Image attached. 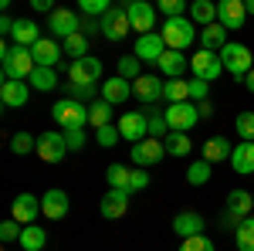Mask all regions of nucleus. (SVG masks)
Here are the masks:
<instances>
[{"mask_svg":"<svg viewBox=\"0 0 254 251\" xmlns=\"http://www.w3.org/2000/svg\"><path fill=\"white\" fill-rule=\"evenodd\" d=\"M0 65H3V82H27L38 68L31 48H17V44L0 48Z\"/></svg>","mask_w":254,"mask_h":251,"instance_id":"f257e3e1","label":"nucleus"},{"mask_svg":"<svg viewBox=\"0 0 254 251\" xmlns=\"http://www.w3.org/2000/svg\"><path fill=\"white\" fill-rule=\"evenodd\" d=\"M159 34H163V41H166V48H170V51H187L193 41H200V34H196V24H193L190 17L163 20Z\"/></svg>","mask_w":254,"mask_h":251,"instance_id":"f03ea898","label":"nucleus"},{"mask_svg":"<svg viewBox=\"0 0 254 251\" xmlns=\"http://www.w3.org/2000/svg\"><path fill=\"white\" fill-rule=\"evenodd\" d=\"M51 119L58 122L61 129H85L88 126V105L75 102V98H58L51 105Z\"/></svg>","mask_w":254,"mask_h":251,"instance_id":"7ed1b4c3","label":"nucleus"},{"mask_svg":"<svg viewBox=\"0 0 254 251\" xmlns=\"http://www.w3.org/2000/svg\"><path fill=\"white\" fill-rule=\"evenodd\" d=\"M220 61H224V72H231L234 78H248L254 72V55L248 44H237L231 41L224 51H220Z\"/></svg>","mask_w":254,"mask_h":251,"instance_id":"20e7f679","label":"nucleus"},{"mask_svg":"<svg viewBox=\"0 0 254 251\" xmlns=\"http://www.w3.org/2000/svg\"><path fill=\"white\" fill-rule=\"evenodd\" d=\"M163 116L170 122V133H190L196 122H200V112H196V102H173L163 109Z\"/></svg>","mask_w":254,"mask_h":251,"instance_id":"39448f33","label":"nucleus"},{"mask_svg":"<svg viewBox=\"0 0 254 251\" xmlns=\"http://www.w3.org/2000/svg\"><path fill=\"white\" fill-rule=\"evenodd\" d=\"M190 72H193V78H200V82H217L220 78V72H224V61H220V55L217 51H196L193 58H190Z\"/></svg>","mask_w":254,"mask_h":251,"instance_id":"423d86ee","label":"nucleus"},{"mask_svg":"<svg viewBox=\"0 0 254 251\" xmlns=\"http://www.w3.org/2000/svg\"><path fill=\"white\" fill-rule=\"evenodd\" d=\"M68 78L75 85H102L105 82L102 78V61L95 55H88V58H81V61H71L68 65Z\"/></svg>","mask_w":254,"mask_h":251,"instance_id":"0eeeda50","label":"nucleus"},{"mask_svg":"<svg viewBox=\"0 0 254 251\" xmlns=\"http://www.w3.org/2000/svg\"><path fill=\"white\" fill-rule=\"evenodd\" d=\"M126 14H129V24H132V31H136L139 38H142V34H153V27H156V7H153V3L132 0V3L126 7Z\"/></svg>","mask_w":254,"mask_h":251,"instance_id":"6e6552de","label":"nucleus"},{"mask_svg":"<svg viewBox=\"0 0 254 251\" xmlns=\"http://www.w3.org/2000/svg\"><path fill=\"white\" fill-rule=\"evenodd\" d=\"M48 31H51V38H71V34H78L81 31V17L75 14V10H64V7H58L55 14H48Z\"/></svg>","mask_w":254,"mask_h":251,"instance_id":"1a4fd4ad","label":"nucleus"},{"mask_svg":"<svg viewBox=\"0 0 254 251\" xmlns=\"http://www.w3.org/2000/svg\"><path fill=\"white\" fill-rule=\"evenodd\" d=\"M129 31H132V24H129L126 7H112L102 17V38L105 41H122V38H129Z\"/></svg>","mask_w":254,"mask_h":251,"instance_id":"9d476101","label":"nucleus"},{"mask_svg":"<svg viewBox=\"0 0 254 251\" xmlns=\"http://www.w3.org/2000/svg\"><path fill=\"white\" fill-rule=\"evenodd\" d=\"M119 133L126 143H142V139H149V116H142V112H126V116L119 119Z\"/></svg>","mask_w":254,"mask_h":251,"instance_id":"9b49d317","label":"nucleus"},{"mask_svg":"<svg viewBox=\"0 0 254 251\" xmlns=\"http://www.w3.org/2000/svg\"><path fill=\"white\" fill-rule=\"evenodd\" d=\"M41 214H44L41 211V197H34V193H17L14 204H10V217H14L17 224H24V228L34 224Z\"/></svg>","mask_w":254,"mask_h":251,"instance_id":"f8f14e48","label":"nucleus"},{"mask_svg":"<svg viewBox=\"0 0 254 251\" xmlns=\"http://www.w3.org/2000/svg\"><path fill=\"white\" fill-rule=\"evenodd\" d=\"M166 51H170V48H166V41H163V34H159V31L142 34V38H136V44H132V55H136L139 61H153V65H156Z\"/></svg>","mask_w":254,"mask_h":251,"instance_id":"ddd939ff","label":"nucleus"},{"mask_svg":"<svg viewBox=\"0 0 254 251\" xmlns=\"http://www.w3.org/2000/svg\"><path fill=\"white\" fill-rule=\"evenodd\" d=\"M68 153V139L64 133H41L38 136V156L44 163H61Z\"/></svg>","mask_w":254,"mask_h":251,"instance_id":"4468645a","label":"nucleus"},{"mask_svg":"<svg viewBox=\"0 0 254 251\" xmlns=\"http://www.w3.org/2000/svg\"><path fill=\"white\" fill-rule=\"evenodd\" d=\"M129 156H132V163H139L142 170H149L153 163H159V160L166 156V143H163V139H153V136H149V139L136 143Z\"/></svg>","mask_w":254,"mask_h":251,"instance_id":"2eb2a0df","label":"nucleus"},{"mask_svg":"<svg viewBox=\"0 0 254 251\" xmlns=\"http://www.w3.org/2000/svg\"><path fill=\"white\" fill-rule=\"evenodd\" d=\"M244 20H248L244 0H220V3H217V24H224L227 31H241Z\"/></svg>","mask_w":254,"mask_h":251,"instance_id":"dca6fc26","label":"nucleus"},{"mask_svg":"<svg viewBox=\"0 0 254 251\" xmlns=\"http://www.w3.org/2000/svg\"><path fill=\"white\" fill-rule=\"evenodd\" d=\"M31 55H34V65H38V68H58L64 48H61L55 38H41L38 44L31 48Z\"/></svg>","mask_w":254,"mask_h":251,"instance_id":"f3484780","label":"nucleus"},{"mask_svg":"<svg viewBox=\"0 0 254 251\" xmlns=\"http://www.w3.org/2000/svg\"><path fill=\"white\" fill-rule=\"evenodd\" d=\"M129 211V190H105L102 193V217L105 221H119Z\"/></svg>","mask_w":254,"mask_h":251,"instance_id":"a211bd4d","label":"nucleus"},{"mask_svg":"<svg viewBox=\"0 0 254 251\" xmlns=\"http://www.w3.org/2000/svg\"><path fill=\"white\" fill-rule=\"evenodd\" d=\"M31 98V85L27 82H0V102L7 109H24Z\"/></svg>","mask_w":254,"mask_h":251,"instance_id":"6ab92c4d","label":"nucleus"},{"mask_svg":"<svg viewBox=\"0 0 254 251\" xmlns=\"http://www.w3.org/2000/svg\"><path fill=\"white\" fill-rule=\"evenodd\" d=\"M132 95L142 102V105H156L159 98H163V82L156 75H142L132 82Z\"/></svg>","mask_w":254,"mask_h":251,"instance_id":"aec40b11","label":"nucleus"},{"mask_svg":"<svg viewBox=\"0 0 254 251\" xmlns=\"http://www.w3.org/2000/svg\"><path fill=\"white\" fill-rule=\"evenodd\" d=\"M203 228H207V221L200 217L196 211H180L173 217V231L187 241V238H196V234H203Z\"/></svg>","mask_w":254,"mask_h":251,"instance_id":"412c9836","label":"nucleus"},{"mask_svg":"<svg viewBox=\"0 0 254 251\" xmlns=\"http://www.w3.org/2000/svg\"><path fill=\"white\" fill-rule=\"evenodd\" d=\"M129 95H132V82H126V78H105L102 82V95L109 105H122V102H129Z\"/></svg>","mask_w":254,"mask_h":251,"instance_id":"4be33fe9","label":"nucleus"},{"mask_svg":"<svg viewBox=\"0 0 254 251\" xmlns=\"http://www.w3.org/2000/svg\"><path fill=\"white\" fill-rule=\"evenodd\" d=\"M224 214H231V217H254V197L248 190H231L227 193V204H224Z\"/></svg>","mask_w":254,"mask_h":251,"instance_id":"5701e85b","label":"nucleus"},{"mask_svg":"<svg viewBox=\"0 0 254 251\" xmlns=\"http://www.w3.org/2000/svg\"><path fill=\"white\" fill-rule=\"evenodd\" d=\"M41 211L48 221H61V217H68V193L64 190H48L41 197Z\"/></svg>","mask_w":254,"mask_h":251,"instance_id":"b1692460","label":"nucleus"},{"mask_svg":"<svg viewBox=\"0 0 254 251\" xmlns=\"http://www.w3.org/2000/svg\"><path fill=\"white\" fill-rule=\"evenodd\" d=\"M156 68H159V75L170 82V78H183V72L190 68V61L183 58V51H166V55L156 61Z\"/></svg>","mask_w":254,"mask_h":251,"instance_id":"393cba45","label":"nucleus"},{"mask_svg":"<svg viewBox=\"0 0 254 251\" xmlns=\"http://www.w3.org/2000/svg\"><path fill=\"white\" fill-rule=\"evenodd\" d=\"M227 44H231V41H227V27H224V24H210V27L200 31V48H203V51H217V55H220Z\"/></svg>","mask_w":254,"mask_h":251,"instance_id":"a878e982","label":"nucleus"},{"mask_svg":"<svg viewBox=\"0 0 254 251\" xmlns=\"http://www.w3.org/2000/svg\"><path fill=\"white\" fill-rule=\"evenodd\" d=\"M231 167H234V173H241V176L254 173V143H237L234 153H231Z\"/></svg>","mask_w":254,"mask_h":251,"instance_id":"bb28decb","label":"nucleus"},{"mask_svg":"<svg viewBox=\"0 0 254 251\" xmlns=\"http://www.w3.org/2000/svg\"><path fill=\"white\" fill-rule=\"evenodd\" d=\"M10 38H14V44H17V48H34V44H38L41 41V27L38 24H34V20H17V24H14V34H10Z\"/></svg>","mask_w":254,"mask_h":251,"instance_id":"cd10ccee","label":"nucleus"},{"mask_svg":"<svg viewBox=\"0 0 254 251\" xmlns=\"http://www.w3.org/2000/svg\"><path fill=\"white\" fill-rule=\"evenodd\" d=\"M190 20H193L200 31L217 24V3H210V0H193L190 3Z\"/></svg>","mask_w":254,"mask_h":251,"instance_id":"c85d7f7f","label":"nucleus"},{"mask_svg":"<svg viewBox=\"0 0 254 251\" xmlns=\"http://www.w3.org/2000/svg\"><path fill=\"white\" fill-rule=\"evenodd\" d=\"M231 153H234V146L224 136H214V139L203 143V160L207 163H224V160H231Z\"/></svg>","mask_w":254,"mask_h":251,"instance_id":"c756f323","label":"nucleus"},{"mask_svg":"<svg viewBox=\"0 0 254 251\" xmlns=\"http://www.w3.org/2000/svg\"><path fill=\"white\" fill-rule=\"evenodd\" d=\"M17 245H20V251H41L44 245H48V231H44L41 224H27Z\"/></svg>","mask_w":254,"mask_h":251,"instance_id":"7c9ffc66","label":"nucleus"},{"mask_svg":"<svg viewBox=\"0 0 254 251\" xmlns=\"http://www.w3.org/2000/svg\"><path fill=\"white\" fill-rule=\"evenodd\" d=\"M163 98H166V105H173V102H190V82H183V78L163 82Z\"/></svg>","mask_w":254,"mask_h":251,"instance_id":"2f4dec72","label":"nucleus"},{"mask_svg":"<svg viewBox=\"0 0 254 251\" xmlns=\"http://www.w3.org/2000/svg\"><path fill=\"white\" fill-rule=\"evenodd\" d=\"M27 85L38 88V92H51V88H58V72L55 68H34V75L27 78Z\"/></svg>","mask_w":254,"mask_h":251,"instance_id":"473e14b6","label":"nucleus"},{"mask_svg":"<svg viewBox=\"0 0 254 251\" xmlns=\"http://www.w3.org/2000/svg\"><path fill=\"white\" fill-rule=\"evenodd\" d=\"M109 119H112V105H109L105 98H95V102L88 105V126L102 129V126H109Z\"/></svg>","mask_w":254,"mask_h":251,"instance_id":"72a5a7b5","label":"nucleus"},{"mask_svg":"<svg viewBox=\"0 0 254 251\" xmlns=\"http://www.w3.org/2000/svg\"><path fill=\"white\" fill-rule=\"evenodd\" d=\"M129 176H132V170H129V167H122V163H112V167L105 170L109 190H129Z\"/></svg>","mask_w":254,"mask_h":251,"instance_id":"f704fd0d","label":"nucleus"},{"mask_svg":"<svg viewBox=\"0 0 254 251\" xmlns=\"http://www.w3.org/2000/svg\"><path fill=\"white\" fill-rule=\"evenodd\" d=\"M234 238H237V251H254V217L237 221Z\"/></svg>","mask_w":254,"mask_h":251,"instance_id":"c9c22d12","label":"nucleus"},{"mask_svg":"<svg viewBox=\"0 0 254 251\" xmlns=\"http://www.w3.org/2000/svg\"><path fill=\"white\" fill-rule=\"evenodd\" d=\"M210 173H214V163H207V160L190 163V170H187V183H190V187H203V183H210Z\"/></svg>","mask_w":254,"mask_h":251,"instance_id":"e433bc0d","label":"nucleus"},{"mask_svg":"<svg viewBox=\"0 0 254 251\" xmlns=\"http://www.w3.org/2000/svg\"><path fill=\"white\" fill-rule=\"evenodd\" d=\"M61 48H64V55H71L75 61H81V58H88V38L85 34H71V38H64L61 41Z\"/></svg>","mask_w":254,"mask_h":251,"instance_id":"4c0bfd02","label":"nucleus"},{"mask_svg":"<svg viewBox=\"0 0 254 251\" xmlns=\"http://www.w3.org/2000/svg\"><path fill=\"white\" fill-rule=\"evenodd\" d=\"M190 150H193V143H190V136L187 133H170L166 136V153L170 156H190Z\"/></svg>","mask_w":254,"mask_h":251,"instance_id":"58836bf2","label":"nucleus"},{"mask_svg":"<svg viewBox=\"0 0 254 251\" xmlns=\"http://www.w3.org/2000/svg\"><path fill=\"white\" fill-rule=\"evenodd\" d=\"M10 153H17V156L38 153V136H31V133H14V136H10Z\"/></svg>","mask_w":254,"mask_h":251,"instance_id":"ea45409f","label":"nucleus"},{"mask_svg":"<svg viewBox=\"0 0 254 251\" xmlns=\"http://www.w3.org/2000/svg\"><path fill=\"white\" fill-rule=\"evenodd\" d=\"M78 10H81V17H95V20H102L105 14H109V10H112V3H109V0H81Z\"/></svg>","mask_w":254,"mask_h":251,"instance_id":"a19ab883","label":"nucleus"},{"mask_svg":"<svg viewBox=\"0 0 254 251\" xmlns=\"http://www.w3.org/2000/svg\"><path fill=\"white\" fill-rule=\"evenodd\" d=\"M119 78H126V82H136V78H142L136 55H122V58H119Z\"/></svg>","mask_w":254,"mask_h":251,"instance_id":"79ce46f5","label":"nucleus"},{"mask_svg":"<svg viewBox=\"0 0 254 251\" xmlns=\"http://www.w3.org/2000/svg\"><path fill=\"white\" fill-rule=\"evenodd\" d=\"M234 129H237V136H241V143H254V112H251V109L237 116Z\"/></svg>","mask_w":254,"mask_h":251,"instance_id":"37998d69","label":"nucleus"},{"mask_svg":"<svg viewBox=\"0 0 254 251\" xmlns=\"http://www.w3.org/2000/svg\"><path fill=\"white\" fill-rule=\"evenodd\" d=\"M119 139H122V133H119V126H112V122L102 126V129H95V143L102 146V150H112Z\"/></svg>","mask_w":254,"mask_h":251,"instance_id":"c03bdc74","label":"nucleus"},{"mask_svg":"<svg viewBox=\"0 0 254 251\" xmlns=\"http://www.w3.org/2000/svg\"><path fill=\"white\" fill-rule=\"evenodd\" d=\"M149 136H153V139H166V136H170V122H166L163 112H153V116H149Z\"/></svg>","mask_w":254,"mask_h":251,"instance_id":"a18cd8bd","label":"nucleus"},{"mask_svg":"<svg viewBox=\"0 0 254 251\" xmlns=\"http://www.w3.org/2000/svg\"><path fill=\"white\" fill-rule=\"evenodd\" d=\"M20 234H24V224H17L14 217L0 224V241H3V245H10V241H20Z\"/></svg>","mask_w":254,"mask_h":251,"instance_id":"49530a36","label":"nucleus"},{"mask_svg":"<svg viewBox=\"0 0 254 251\" xmlns=\"http://www.w3.org/2000/svg\"><path fill=\"white\" fill-rule=\"evenodd\" d=\"M156 10H159V14H163L166 20L183 17V0H159V3H156Z\"/></svg>","mask_w":254,"mask_h":251,"instance_id":"de8ad7c7","label":"nucleus"},{"mask_svg":"<svg viewBox=\"0 0 254 251\" xmlns=\"http://www.w3.org/2000/svg\"><path fill=\"white\" fill-rule=\"evenodd\" d=\"M180 251H217V248L210 245V238H203V234H196V238H187V241L180 245Z\"/></svg>","mask_w":254,"mask_h":251,"instance_id":"09e8293b","label":"nucleus"},{"mask_svg":"<svg viewBox=\"0 0 254 251\" xmlns=\"http://www.w3.org/2000/svg\"><path fill=\"white\" fill-rule=\"evenodd\" d=\"M146 187H149V170H142V167H136V170H132V176H129V193L146 190Z\"/></svg>","mask_w":254,"mask_h":251,"instance_id":"8fccbe9b","label":"nucleus"},{"mask_svg":"<svg viewBox=\"0 0 254 251\" xmlns=\"http://www.w3.org/2000/svg\"><path fill=\"white\" fill-rule=\"evenodd\" d=\"M207 92H210V85H207V82H200V78L190 82V102H196V105H200V102H207Z\"/></svg>","mask_w":254,"mask_h":251,"instance_id":"3c124183","label":"nucleus"},{"mask_svg":"<svg viewBox=\"0 0 254 251\" xmlns=\"http://www.w3.org/2000/svg\"><path fill=\"white\" fill-rule=\"evenodd\" d=\"M64 139H68V150H75L78 153L81 146H85V129H61Z\"/></svg>","mask_w":254,"mask_h":251,"instance_id":"603ef678","label":"nucleus"},{"mask_svg":"<svg viewBox=\"0 0 254 251\" xmlns=\"http://www.w3.org/2000/svg\"><path fill=\"white\" fill-rule=\"evenodd\" d=\"M81 34H85V38H95V34H102V20L81 17Z\"/></svg>","mask_w":254,"mask_h":251,"instance_id":"864d4df0","label":"nucleus"},{"mask_svg":"<svg viewBox=\"0 0 254 251\" xmlns=\"http://www.w3.org/2000/svg\"><path fill=\"white\" fill-rule=\"evenodd\" d=\"M14 24H17V20L10 17V14H0V34L10 38V34H14Z\"/></svg>","mask_w":254,"mask_h":251,"instance_id":"5fc2aeb1","label":"nucleus"},{"mask_svg":"<svg viewBox=\"0 0 254 251\" xmlns=\"http://www.w3.org/2000/svg\"><path fill=\"white\" fill-rule=\"evenodd\" d=\"M31 7H34V10H48V14H55V10H58L51 0H31Z\"/></svg>","mask_w":254,"mask_h":251,"instance_id":"6e6d98bb","label":"nucleus"},{"mask_svg":"<svg viewBox=\"0 0 254 251\" xmlns=\"http://www.w3.org/2000/svg\"><path fill=\"white\" fill-rule=\"evenodd\" d=\"M196 112H200V119H210V116H214V102H210V98H207V102H200V105H196Z\"/></svg>","mask_w":254,"mask_h":251,"instance_id":"4d7b16f0","label":"nucleus"},{"mask_svg":"<svg viewBox=\"0 0 254 251\" xmlns=\"http://www.w3.org/2000/svg\"><path fill=\"white\" fill-rule=\"evenodd\" d=\"M244 85H248V92H251V95H254V72H251V75H248V78H244Z\"/></svg>","mask_w":254,"mask_h":251,"instance_id":"13d9d810","label":"nucleus"},{"mask_svg":"<svg viewBox=\"0 0 254 251\" xmlns=\"http://www.w3.org/2000/svg\"><path fill=\"white\" fill-rule=\"evenodd\" d=\"M244 7H248V14H254V0H248V3H244Z\"/></svg>","mask_w":254,"mask_h":251,"instance_id":"bf43d9fd","label":"nucleus"}]
</instances>
